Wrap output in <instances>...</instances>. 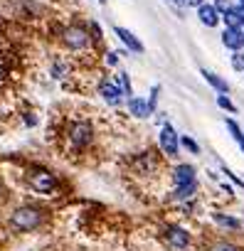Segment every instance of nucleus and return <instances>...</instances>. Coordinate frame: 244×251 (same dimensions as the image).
<instances>
[{
	"label": "nucleus",
	"mask_w": 244,
	"mask_h": 251,
	"mask_svg": "<svg viewBox=\"0 0 244 251\" xmlns=\"http://www.w3.org/2000/svg\"><path fill=\"white\" fill-rule=\"evenodd\" d=\"M45 224V209L42 207H35V204H23L18 209H13L10 214V229L13 231H35Z\"/></svg>",
	"instance_id": "f257e3e1"
},
{
	"label": "nucleus",
	"mask_w": 244,
	"mask_h": 251,
	"mask_svg": "<svg viewBox=\"0 0 244 251\" xmlns=\"http://www.w3.org/2000/svg\"><path fill=\"white\" fill-rule=\"evenodd\" d=\"M62 42H64L69 50L79 52V50H86V47H89L91 37H89V30H86L84 25H69V27L62 30Z\"/></svg>",
	"instance_id": "f03ea898"
},
{
	"label": "nucleus",
	"mask_w": 244,
	"mask_h": 251,
	"mask_svg": "<svg viewBox=\"0 0 244 251\" xmlns=\"http://www.w3.org/2000/svg\"><path fill=\"white\" fill-rule=\"evenodd\" d=\"M27 185L35 190V192H42V195H52L57 190V177L47 170H32L27 173Z\"/></svg>",
	"instance_id": "7ed1b4c3"
},
{
	"label": "nucleus",
	"mask_w": 244,
	"mask_h": 251,
	"mask_svg": "<svg viewBox=\"0 0 244 251\" xmlns=\"http://www.w3.org/2000/svg\"><path fill=\"white\" fill-rule=\"evenodd\" d=\"M69 141H72L74 148L84 151V148L94 141V128H91L86 121H77V123L69 126Z\"/></svg>",
	"instance_id": "20e7f679"
},
{
	"label": "nucleus",
	"mask_w": 244,
	"mask_h": 251,
	"mask_svg": "<svg viewBox=\"0 0 244 251\" xmlns=\"http://www.w3.org/2000/svg\"><path fill=\"white\" fill-rule=\"evenodd\" d=\"M158 146H161V151L168 155V158H175L178 155V151H180V138H178V133H175V128L170 123H163V128H161V133H158Z\"/></svg>",
	"instance_id": "39448f33"
},
{
	"label": "nucleus",
	"mask_w": 244,
	"mask_h": 251,
	"mask_svg": "<svg viewBox=\"0 0 244 251\" xmlns=\"http://www.w3.org/2000/svg\"><path fill=\"white\" fill-rule=\"evenodd\" d=\"M163 239H165V244L173 249V251H185L188 246H190V231L188 229H183V226H168L165 229V234H163Z\"/></svg>",
	"instance_id": "423d86ee"
},
{
	"label": "nucleus",
	"mask_w": 244,
	"mask_h": 251,
	"mask_svg": "<svg viewBox=\"0 0 244 251\" xmlns=\"http://www.w3.org/2000/svg\"><path fill=\"white\" fill-rule=\"evenodd\" d=\"M113 35H116L121 42L126 45V50H129V52H136V54H143V52H146L143 42H141V40H138L131 30H126V27H118V25H116V27H113Z\"/></svg>",
	"instance_id": "0eeeda50"
},
{
	"label": "nucleus",
	"mask_w": 244,
	"mask_h": 251,
	"mask_svg": "<svg viewBox=\"0 0 244 251\" xmlns=\"http://www.w3.org/2000/svg\"><path fill=\"white\" fill-rule=\"evenodd\" d=\"M222 45L229 47L232 52H242V47H244V30L242 27H227L222 32Z\"/></svg>",
	"instance_id": "6e6552de"
},
{
	"label": "nucleus",
	"mask_w": 244,
	"mask_h": 251,
	"mask_svg": "<svg viewBox=\"0 0 244 251\" xmlns=\"http://www.w3.org/2000/svg\"><path fill=\"white\" fill-rule=\"evenodd\" d=\"M173 180H175V187H185V185L197 182L195 168H192V165H188V163H180V165L173 170Z\"/></svg>",
	"instance_id": "1a4fd4ad"
},
{
	"label": "nucleus",
	"mask_w": 244,
	"mask_h": 251,
	"mask_svg": "<svg viewBox=\"0 0 244 251\" xmlns=\"http://www.w3.org/2000/svg\"><path fill=\"white\" fill-rule=\"evenodd\" d=\"M99 94H101V99H104L106 103H111V106H118L121 99H124V91H121V86L113 84V81H101Z\"/></svg>",
	"instance_id": "9d476101"
},
{
	"label": "nucleus",
	"mask_w": 244,
	"mask_h": 251,
	"mask_svg": "<svg viewBox=\"0 0 244 251\" xmlns=\"http://www.w3.org/2000/svg\"><path fill=\"white\" fill-rule=\"evenodd\" d=\"M197 15H200V20H202V25H207V27H217V23H219V13L215 10V5H200L197 8Z\"/></svg>",
	"instance_id": "9b49d317"
},
{
	"label": "nucleus",
	"mask_w": 244,
	"mask_h": 251,
	"mask_svg": "<svg viewBox=\"0 0 244 251\" xmlns=\"http://www.w3.org/2000/svg\"><path fill=\"white\" fill-rule=\"evenodd\" d=\"M129 111H131L134 116H138V118H148V116H151L148 103H146L143 99H138V96H131V99H129Z\"/></svg>",
	"instance_id": "f8f14e48"
},
{
	"label": "nucleus",
	"mask_w": 244,
	"mask_h": 251,
	"mask_svg": "<svg viewBox=\"0 0 244 251\" xmlns=\"http://www.w3.org/2000/svg\"><path fill=\"white\" fill-rule=\"evenodd\" d=\"M212 219H215L219 226H224V229H234V231H239V229H242V222H239L237 217H227V214H222V212H215V214H212Z\"/></svg>",
	"instance_id": "ddd939ff"
},
{
	"label": "nucleus",
	"mask_w": 244,
	"mask_h": 251,
	"mask_svg": "<svg viewBox=\"0 0 244 251\" xmlns=\"http://www.w3.org/2000/svg\"><path fill=\"white\" fill-rule=\"evenodd\" d=\"M200 74H202V76H205V81H207L210 86H215V89H217L219 94H227V91H229V86H227V81H224V79H219L217 74H212V72H207V69H202Z\"/></svg>",
	"instance_id": "4468645a"
},
{
	"label": "nucleus",
	"mask_w": 244,
	"mask_h": 251,
	"mask_svg": "<svg viewBox=\"0 0 244 251\" xmlns=\"http://www.w3.org/2000/svg\"><path fill=\"white\" fill-rule=\"evenodd\" d=\"M195 192H197V182H192V185H185V187H175V192H173V200H178V202H185V200H190Z\"/></svg>",
	"instance_id": "2eb2a0df"
},
{
	"label": "nucleus",
	"mask_w": 244,
	"mask_h": 251,
	"mask_svg": "<svg viewBox=\"0 0 244 251\" xmlns=\"http://www.w3.org/2000/svg\"><path fill=\"white\" fill-rule=\"evenodd\" d=\"M116 84L121 86V91H124V94H129V99H131L134 89H131V79H129V74H126V72H118V81H116Z\"/></svg>",
	"instance_id": "dca6fc26"
},
{
	"label": "nucleus",
	"mask_w": 244,
	"mask_h": 251,
	"mask_svg": "<svg viewBox=\"0 0 244 251\" xmlns=\"http://www.w3.org/2000/svg\"><path fill=\"white\" fill-rule=\"evenodd\" d=\"M227 128H229L232 138H234V141H237V143L242 146V143H244V133H242V128H239V126H237V123H234L232 118H227Z\"/></svg>",
	"instance_id": "f3484780"
},
{
	"label": "nucleus",
	"mask_w": 244,
	"mask_h": 251,
	"mask_svg": "<svg viewBox=\"0 0 244 251\" xmlns=\"http://www.w3.org/2000/svg\"><path fill=\"white\" fill-rule=\"evenodd\" d=\"M210 251H239L232 241H215L212 246H210Z\"/></svg>",
	"instance_id": "a211bd4d"
},
{
	"label": "nucleus",
	"mask_w": 244,
	"mask_h": 251,
	"mask_svg": "<svg viewBox=\"0 0 244 251\" xmlns=\"http://www.w3.org/2000/svg\"><path fill=\"white\" fill-rule=\"evenodd\" d=\"M217 106H222V108H224V111H229V113H237V106H234L224 94H219V96H217Z\"/></svg>",
	"instance_id": "6ab92c4d"
},
{
	"label": "nucleus",
	"mask_w": 244,
	"mask_h": 251,
	"mask_svg": "<svg viewBox=\"0 0 244 251\" xmlns=\"http://www.w3.org/2000/svg\"><path fill=\"white\" fill-rule=\"evenodd\" d=\"M180 146H183V148H188L192 155H197V153H200V146H197L192 138H188V136H183V138H180Z\"/></svg>",
	"instance_id": "aec40b11"
},
{
	"label": "nucleus",
	"mask_w": 244,
	"mask_h": 251,
	"mask_svg": "<svg viewBox=\"0 0 244 251\" xmlns=\"http://www.w3.org/2000/svg\"><path fill=\"white\" fill-rule=\"evenodd\" d=\"M232 67H234L237 72H244V54H242V52H234V54H232Z\"/></svg>",
	"instance_id": "412c9836"
},
{
	"label": "nucleus",
	"mask_w": 244,
	"mask_h": 251,
	"mask_svg": "<svg viewBox=\"0 0 244 251\" xmlns=\"http://www.w3.org/2000/svg\"><path fill=\"white\" fill-rule=\"evenodd\" d=\"M64 74H67V67H64L62 62H54V64H52V76H54V79H62Z\"/></svg>",
	"instance_id": "4be33fe9"
},
{
	"label": "nucleus",
	"mask_w": 244,
	"mask_h": 251,
	"mask_svg": "<svg viewBox=\"0 0 244 251\" xmlns=\"http://www.w3.org/2000/svg\"><path fill=\"white\" fill-rule=\"evenodd\" d=\"M158 94H161V89H158V86H153V89H151V99L146 101V103H148V111H151V113L156 111V101H158Z\"/></svg>",
	"instance_id": "5701e85b"
},
{
	"label": "nucleus",
	"mask_w": 244,
	"mask_h": 251,
	"mask_svg": "<svg viewBox=\"0 0 244 251\" xmlns=\"http://www.w3.org/2000/svg\"><path fill=\"white\" fill-rule=\"evenodd\" d=\"M86 30H89V37H91V40H101V27H99L96 23H89Z\"/></svg>",
	"instance_id": "b1692460"
},
{
	"label": "nucleus",
	"mask_w": 244,
	"mask_h": 251,
	"mask_svg": "<svg viewBox=\"0 0 244 251\" xmlns=\"http://www.w3.org/2000/svg\"><path fill=\"white\" fill-rule=\"evenodd\" d=\"M106 64L108 67H116L118 64V52H106Z\"/></svg>",
	"instance_id": "393cba45"
},
{
	"label": "nucleus",
	"mask_w": 244,
	"mask_h": 251,
	"mask_svg": "<svg viewBox=\"0 0 244 251\" xmlns=\"http://www.w3.org/2000/svg\"><path fill=\"white\" fill-rule=\"evenodd\" d=\"M25 123H27V126H35L37 121H35V116H25Z\"/></svg>",
	"instance_id": "a878e982"
},
{
	"label": "nucleus",
	"mask_w": 244,
	"mask_h": 251,
	"mask_svg": "<svg viewBox=\"0 0 244 251\" xmlns=\"http://www.w3.org/2000/svg\"><path fill=\"white\" fill-rule=\"evenodd\" d=\"M3 76H5V69H3V67H0V81H3Z\"/></svg>",
	"instance_id": "bb28decb"
},
{
	"label": "nucleus",
	"mask_w": 244,
	"mask_h": 251,
	"mask_svg": "<svg viewBox=\"0 0 244 251\" xmlns=\"http://www.w3.org/2000/svg\"><path fill=\"white\" fill-rule=\"evenodd\" d=\"M170 3H178V5H183V0H170Z\"/></svg>",
	"instance_id": "cd10ccee"
},
{
	"label": "nucleus",
	"mask_w": 244,
	"mask_h": 251,
	"mask_svg": "<svg viewBox=\"0 0 244 251\" xmlns=\"http://www.w3.org/2000/svg\"><path fill=\"white\" fill-rule=\"evenodd\" d=\"M99 3H101V5H104V3H106V0H99Z\"/></svg>",
	"instance_id": "c85d7f7f"
},
{
	"label": "nucleus",
	"mask_w": 244,
	"mask_h": 251,
	"mask_svg": "<svg viewBox=\"0 0 244 251\" xmlns=\"http://www.w3.org/2000/svg\"><path fill=\"white\" fill-rule=\"evenodd\" d=\"M239 5H244V0H239Z\"/></svg>",
	"instance_id": "c756f323"
},
{
	"label": "nucleus",
	"mask_w": 244,
	"mask_h": 251,
	"mask_svg": "<svg viewBox=\"0 0 244 251\" xmlns=\"http://www.w3.org/2000/svg\"><path fill=\"white\" fill-rule=\"evenodd\" d=\"M239 148H242V151H244V143H242V146H239Z\"/></svg>",
	"instance_id": "7c9ffc66"
}]
</instances>
